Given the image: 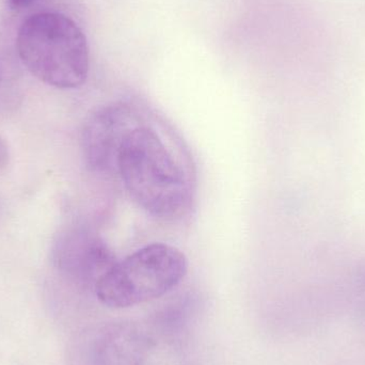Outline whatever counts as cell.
<instances>
[{
	"instance_id": "1",
	"label": "cell",
	"mask_w": 365,
	"mask_h": 365,
	"mask_svg": "<svg viewBox=\"0 0 365 365\" xmlns=\"http://www.w3.org/2000/svg\"><path fill=\"white\" fill-rule=\"evenodd\" d=\"M117 170L130 197L151 216L173 219L188 205L186 175L152 128L138 125L126 135Z\"/></svg>"
},
{
	"instance_id": "2",
	"label": "cell",
	"mask_w": 365,
	"mask_h": 365,
	"mask_svg": "<svg viewBox=\"0 0 365 365\" xmlns=\"http://www.w3.org/2000/svg\"><path fill=\"white\" fill-rule=\"evenodd\" d=\"M16 44L26 68L47 85L74 89L87 79V38L77 24L66 15H32L19 28Z\"/></svg>"
},
{
	"instance_id": "3",
	"label": "cell",
	"mask_w": 365,
	"mask_h": 365,
	"mask_svg": "<svg viewBox=\"0 0 365 365\" xmlns=\"http://www.w3.org/2000/svg\"><path fill=\"white\" fill-rule=\"evenodd\" d=\"M184 253L170 245L154 242L117 262L94 287L109 308L124 309L166 295L187 274Z\"/></svg>"
},
{
	"instance_id": "4",
	"label": "cell",
	"mask_w": 365,
	"mask_h": 365,
	"mask_svg": "<svg viewBox=\"0 0 365 365\" xmlns=\"http://www.w3.org/2000/svg\"><path fill=\"white\" fill-rule=\"evenodd\" d=\"M130 105L113 103L89 115L81 132V151L90 170L98 173L117 169L118 155L126 135L139 125Z\"/></svg>"
},
{
	"instance_id": "5",
	"label": "cell",
	"mask_w": 365,
	"mask_h": 365,
	"mask_svg": "<svg viewBox=\"0 0 365 365\" xmlns=\"http://www.w3.org/2000/svg\"><path fill=\"white\" fill-rule=\"evenodd\" d=\"M53 259L56 267L70 280L93 289L117 263L106 242L86 227H72L60 234L53 245Z\"/></svg>"
},
{
	"instance_id": "6",
	"label": "cell",
	"mask_w": 365,
	"mask_h": 365,
	"mask_svg": "<svg viewBox=\"0 0 365 365\" xmlns=\"http://www.w3.org/2000/svg\"><path fill=\"white\" fill-rule=\"evenodd\" d=\"M148 351V341L140 330L130 324L104 328L92 344L93 365H141Z\"/></svg>"
},
{
	"instance_id": "7",
	"label": "cell",
	"mask_w": 365,
	"mask_h": 365,
	"mask_svg": "<svg viewBox=\"0 0 365 365\" xmlns=\"http://www.w3.org/2000/svg\"><path fill=\"white\" fill-rule=\"evenodd\" d=\"M6 98H8V85H6L4 70H2L1 66H0V107L8 105Z\"/></svg>"
},
{
	"instance_id": "8",
	"label": "cell",
	"mask_w": 365,
	"mask_h": 365,
	"mask_svg": "<svg viewBox=\"0 0 365 365\" xmlns=\"http://www.w3.org/2000/svg\"><path fill=\"white\" fill-rule=\"evenodd\" d=\"M9 158H10V154H9L8 145L4 140L0 138V171L8 166Z\"/></svg>"
}]
</instances>
